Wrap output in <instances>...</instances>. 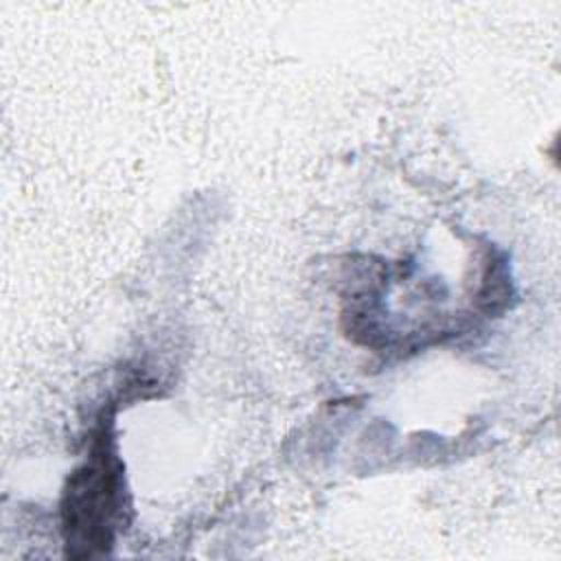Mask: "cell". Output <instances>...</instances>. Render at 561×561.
Here are the masks:
<instances>
[{"label": "cell", "instance_id": "6da1fadb", "mask_svg": "<svg viewBox=\"0 0 561 561\" xmlns=\"http://www.w3.org/2000/svg\"><path fill=\"white\" fill-rule=\"evenodd\" d=\"M125 511L123 465L110 423L94 434L88 460L72 471L61 497V528L68 557L83 559L112 548Z\"/></svg>", "mask_w": 561, "mask_h": 561}]
</instances>
